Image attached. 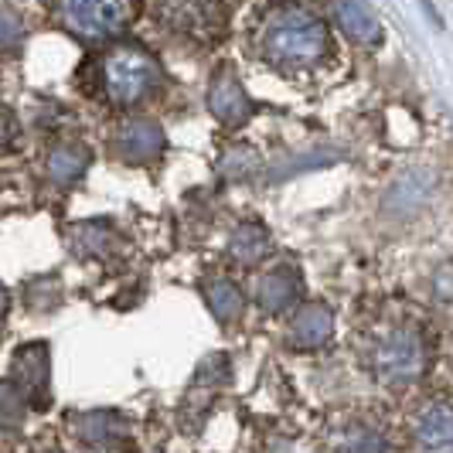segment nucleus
Returning <instances> with one entry per match:
<instances>
[{
    "label": "nucleus",
    "instance_id": "obj_20",
    "mask_svg": "<svg viewBox=\"0 0 453 453\" xmlns=\"http://www.w3.org/2000/svg\"><path fill=\"white\" fill-rule=\"evenodd\" d=\"M24 42V21L14 11H0V55H14Z\"/></svg>",
    "mask_w": 453,
    "mask_h": 453
},
{
    "label": "nucleus",
    "instance_id": "obj_23",
    "mask_svg": "<svg viewBox=\"0 0 453 453\" xmlns=\"http://www.w3.org/2000/svg\"><path fill=\"white\" fill-rule=\"evenodd\" d=\"M7 303H11V300H7V290H4V283H0V320H4V314H7Z\"/></svg>",
    "mask_w": 453,
    "mask_h": 453
},
{
    "label": "nucleus",
    "instance_id": "obj_18",
    "mask_svg": "<svg viewBox=\"0 0 453 453\" xmlns=\"http://www.w3.org/2000/svg\"><path fill=\"white\" fill-rule=\"evenodd\" d=\"M72 250L79 256H110L113 250V232L99 222H86V226H75L72 232Z\"/></svg>",
    "mask_w": 453,
    "mask_h": 453
},
{
    "label": "nucleus",
    "instance_id": "obj_21",
    "mask_svg": "<svg viewBox=\"0 0 453 453\" xmlns=\"http://www.w3.org/2000/svg\"><path fill=\"white\" fill-rule=\"evenodd\" d=\"M338 453H388L382 433L375 430H355L344 436V443L338 447Z\"/></svg>",
    "mask_w": 453,
    "mask_h": 453
},
{
    "label": "nucleus",
    "instance_id": "obj_10",
    "mask_svg": "<svg viewBox=\"0 0 453 453\" xmlns=\"http://www.w3.org/2000/svg\"><path fill=\"white\" fill-rule=\"evenodd\" d=\"M419 447L426 453H453V409L450 406H433L419 416Z\"/></svg>",
    "mask_w": 453,
    "mask_h": 453
},
{
    "label": "nucleus",
    "instance_id": "obj_6",
    "mask_svg": "<svg viewBox=\"0 0 453 453\" xmlns=\"http://www.w3.org/2000/svg\"><path fill=\"white\" fill-rule=\"evenodd\" d=\"M375 368L386 382H412L423 372V338L412 327H395L375 348Z\"/></svg>",
    "mask_w": 453,
    "mask_h": 453
},
{
    "label": "nucleus",
    "instance_id": "obj_8",
    "mask_svg": "<svg viewBox=\"0 0 453 453\" xmlns=\"http://www.w3.org/2000/svg\"><path fill=\"white\" fill-rule=\"evenodd\" d=\"M116 150L130 164H150L164 150V130L154 119H130L116 134Z\"/></svg>",
    "mask_w": 453,
    "mask_h": 453
},
{
    "label": "nucleus",
    "instance_id": "obj_7",
    "mask_svg": "<svg viewBox=\"0 0 453 453\" xmlns=\"http://www.w3.org/2000/svg\"><path fill=\"white\" fill-rule=\"evenodd\" d=\"M72 433L89 450H116L127 440L130 426L116 409H89V412L72 416Z\"/></svg>",
    "mask_w": 453,
    "mask_h": 453
},
{
    "label": "nucleus",
    "instance_id": "obj_11",
    "mask_svg": "<svg viewBox=\"0 0 453 453\" xmlns=\"http://www.w3.org/2000/svg\"><path fill=\"white\" fill-rule=\"evenodd\" d=\"M256 300L266 314H280L296 300V273L294 270H270L266 276H259L256 283Z\"/></svg>",
    "mask_w": 453,
    "mask_h": 453
},
{
    "label": "nucleus",
    "instance_id": "obj_19",
    "mask_svg": "<svg viewBox=\"0 0 453 453\" xmlns=\"http://www.w3.org/2000/svg\"><path fill=\"white\" fill-rule=\"evenodd\" d=\"M24 300H27V307L31 311H51L58 300H62V294H58V280H35L27 290H24Z\"/></svg>",
    "mask_w": 453,
    "mask_h": 453
},
{
    "label": "nucleus",
    "instance_id": "obj_14",
    "mask_svg": "<svg viewBox=\"0 0 453 453\" xmlns=\"http://www.w3.org/2000/svg\"><path fill=\"white\" fill-rule=\"evenodd\" d=\"M89 167V150H79V147H55L48 154V178L58 184V188H68L75 184Z\"/></svg>",
    "mask_w": 453,
    "mask_h": 453
},
{
    "label": "nucleus",
    "instance_id": "obj_24",
    "mask_svg": "<svg viewBox=\"0 0 453 453\" xmlns=\"http://www.w3.org/2000/svg\"><path fill=\"white\" fill-rule=\"evenodd\" d=\"M51 453H62V450H51Z\"/></svg>",
    "mask_w": 453,
    "mask_h": 453
},
{
    "label": "nucleus",
    "instance_id": "obj_4",
    "mask_svg": "<svg viewBox=\"0 0 453 453\" xmlns=\"http://www.w3.org/2000/svg\"><path fill=\"white\" fill-rule=\"evenodd\" d=\"M160 21L198 42H215L226 31V0H157Z\"/></svg>",
    "mask_w": 453,
    "mask_h": 453
},
{
    "label": "nucleus",
    "instance_id": "obj_16",
    "mask_svg": "<svg viewBox=\"0 0 453 453\" xmlns=\"http://www.w3.org/2000/svg\"><path fill=\"white\" fill-rule=\"evenodd\" d=\"M266 250H270V239H266V232L259 226H239L235 235H232V242H228V252H232L242 266L259 263V259L266 256Z\"/></svg>",
    "mask_w": 453,
    "mask_h": 453
},
{
    "label": "nucleus",
    "instance_id": "obj_9",
    "mask_svg": "<svg viewBox=\"0 0 453 453\" xmlns=\"http://www.w3.org/2000/svg\"><path fill=\"white\" fill-rule=\"evenodd\" d=\"M208 106H211V113L219 116L226 127H235V123L250 119V113H252L250 96L242 89V82L235 79V72H228V68H222V72L211 79Z\"/></svg>",
    "mask_w": 453,
    "mask_h": 453
},
{
    "label": "nucleus",
    "instance_id": "obj_12",
    "mask_svg": "<svg viewBox=\"0 0 453 453\" xmlns=\"http://www.w3.org/2000/svg\"><path fill=\"white\" fill-rule=\"evenodd\" d=\"M331 327H334L331 311L314 303V307H303L294 318V324H290V341H294L296 348H320L324 341L331 338Z\"/></svg>",
    "mask_w": 453,
    "mask_h": 453
},
{
    "label": "nucleus",
    "instance_id": "obj_13",
    "mask_svg": "<svg viewBox=\"0 0 453 453\" xmlns=\"http://www.w3.org/2000/svg\"><path fill=\"white\" fill-rule=\"evenodd\" d=\"M338 21L355 42L375 45L382 38V24H379V18L372 14V7L365 0H338Z\"/></svg>",
    "mask_w": 453,
    "mask_h": 453
},
{
    "label": "nucleus",
    "instance_id": "obj_2",
    "mask_svg": "<svg viewBox=\"0 0 453 453\" xmlns=\"http://www.w3.org/2000/svg\"><path fill=\"white\" fill-rule=\"evenodd\" d=\"M51 14L72 38L96 45L134 21L136 0H51Z\"/></svg>",
    "mask_w": 453,
    "mask_h": 453
},
{
    "label": "nucleus",
    "instance_id": "obj_5",
    "mask_svg": "<svg viewBox=\"0 0 453 453\" xmlns=\"http://www.w3.org/2000/svg\"><path fill=\"white\" fill-rule=\"evenodd\" d=\"M11 382L21 388L31 409L51 406V351L45 341H31L14 351L11 362Z\"/></svg>",
    "mask_w": 453,
    "mask_h": 453
},
{
    "label": "nucleus",
    "instance_id": "obj_1",
    "mask_svg": "<svg viewBox=\"0 0 453 453\" xmlns=\"http://www.w3.org/2000/svg\"><path fill=\"white\" fill-rule=\"evenodd\" d=\"M259 45L273 65H314L327 51V27L307 7H276L259 27Z\"/></svg>",
    "mask_w": 453,
    "mask_h": 453
},
{
    "label": "nucleus",
    "instance_id": "obj_17",
    "mask_svg": "<svg viewBox=\"0 0 453 453\" xmlns=\"http://www.w3.org/2000/svg\"><path fill=\"white\" fill-rule=\"evenodd\" d=\"M27 412H31V406L21 395V388L14 386L11 379L0 382V430L18 433L24 426V419H27Z\"/></svg>",
    "mask_w": 453,
    "mask_h": 453
},
{
    "label": "nucleus",
    "instance_id": "obj_15",
    "mask_svg": "<svg viewBox=\"0 0 453 453\" xmlns=\"http://www.w3.org/2000/svg\"><path fill=\"white\" fill-rule=\"evenodd\" d=\"M204 300H208L211 314L222 320V324L235 320L242 314V307H246V296H242V290L232 280H211V283H204Z\"/></svg>",
    "mask_w": 453,
    "mask_h": 453
},
{
    "label": "nucleus",
    "instance_id": "obj_3",
    "mask_svg": "<svg viewBox=\"0 0 453 453\" xmlns=\"http://www.w3.org/2000/svg\"><path fill=\"white\" fill-rule=\"evenodd\" d=\"M99 82H103V96L113 106H134L154 92V86L160 82V68L143 48L119 45L103 58Z\"/></svg>",
    "mask_w": 453,
    "mask_h": 453
},
{
    "label": "nucleus",
    "instance_id": "obj_22",
    "mask_svg": "<svg viewBox=\"0 0 453 453\" xmlns=\"http://www.w3.org/2000/svg\"><path fill=\"white\" fill-rule=\"evenodd\" d=\"M11 140H14V116H11V110L0 106V150H4Z\"/></svg>",
    "mask_w": 453,
    "mask_h": 453
}]
</instances>
